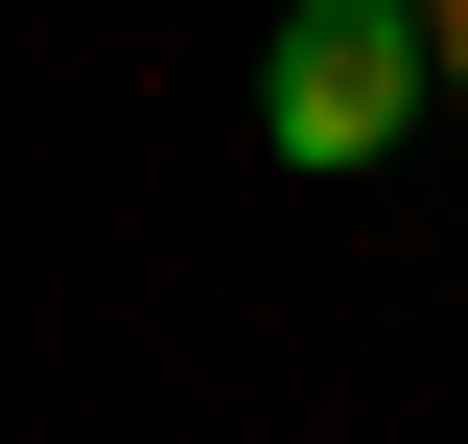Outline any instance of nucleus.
Listing matches in <instances>:
<instances>
[{
  "mask_svg": "<svg viewBox=\"0 0 468 444\" xmlns=\"http://www.w3.org/2000/svg\"><path fill=\"white\" fill-rule=\"evenodd\" d=\"M421 94H445V24H421V0H282V48H258V141H282L304 187L399 164Z\"/></svg>",
  "mask_w": 468,
  "mask_h": 444,
  "instance_id": "obj_1",
  "label": "nucleus"
},
{
  "mask_svg": "<svg viewBox=\"0 0 468 444\" xmlns=\"http://www.w3.org/2000/svg\"><path fill=\"white\" fill-rule=\"evenodd\" d=\"M421 24H445V94H468V0H421Z\"/></svg>",
  "mask_w": 468,
  "mask_h": 444,
  "instance_id": "obj_2",
  "label": "nucleus"
}]
</instances>
